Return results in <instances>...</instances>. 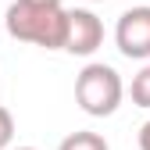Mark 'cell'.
Wrapping results in <instances>:
<instances>
[{
  "mask_svg": "<svg viewBox=\"0 0 150 150\" xmlns=\"http://www.w3.org/2000/svg\"><path fill=\"white\" fill-rule=\"evenodd\" d=\"M7 36L18 43H32L43 50H64V32H68V11L61 4H25L14 0L4 14Z\"/></svg>",
  "mask_w": 150,
  "mask_h": 150,
  "instance_id": "1",
  "label": "cell"
},
{
  "mask_svg": "<svg viewBox=\"0 0 150 150\" xmlns=\"http://www.w3.org/2000/svg\"><path fill=\"white\" fill-rule=\"evenodd\" d=\"M25 4H61V0H25Z\"/></svg>",
  "mask_w": 150,
  "mask_h": 150,
  "instance_id": "9",
  "label": "cell"
},
{
  "mask_svg": "<svg viewBox=\"0 0 150 150\" xmlns=\"http://www.w3.org/2000/svg\"><path fill=\"white\" fill-rule=\"evenodd\" d=\"M115 43L129 61H150V4L122 11L115 25Z\"/></svg>",
  "mask_w": 150,
  "mask_h": 150,
  "instance_id": "3",
  "label": "cell"
},
{
  "mask_svg": "<svg viewBox=\"0 0 150 150\" xmlns=\"http://www.w3.org/2000/svg\"><path fill=\"white\" fill-rule=\"evenodd\" d=\"M125 97V82L122 75L104 64V61H89L79 75H75V104H79L89 118H107L122 107Z\"/></svg>",
  "mask_w": 150,
  "mask_h": 150,
  "instance_id": "2",
  "label": "cell"
},
{
  "mask_svg": "<svg viewBox=\"0 0 150 150\" xmlns=\"http://www.w3.org/2000/svg\"><path fill=\"white\" fill-rule=\"evenodd\" d=\"M104 43V22L86 7L68 11V32H64V50L75 57H89Z\"/></svg>",
  "mask_w": 150,
  "mask_h": 150,
  "instance_id": "4",
  "label": "cell"
},
{
  "mask_svg": "<svg viewBox=\"0 0 150 150\" xmlns=\"http://www.w3.org/2000/svg\"><path fill=\"white\" fill-rule=\"evenodd\" d=\"M11 150H40V146H11Z\"/></svg>",
  "mask_w": 150,
  "mask_h": 150,
  "instance_id": "10",
  "label": "cell"
},
{
  "mask_svg": "<svg viewBox=\"0 0 150 150\" xmlns=\"http://www.w3.org/2000/svg\"><path fill=\"white\" fill-rule=\"evenodd\" d=\"M57 150H111V146H107V139H104L100 132H89V129H82V132L64 136Z\"/></svg>",
  "mask_w": 150,
  "mask_h": 150,
  "instance_id": "5",
  "label": "cell"
},
{
  "mask_svg": "<svg viewBox=\"0 0 150 150\" xmlns=\"http://www.w3.org/2000/svg\"><path fill=\"white\" fill-rule=\"evenodd\" d=\"M129 97L136 107H150V61L132 75V86H129Z\"/></svg>",
  "mask_w": 150,
  "mask_h": 150,
  "instance_id": "6",
  "label": "cell"
},
{
  "mask_svg": "<svg viewBox=\"0 0 150 150\" xmlns=\"http://www.w3.org/2000/svg\"><path fill=\"white\" fill-rule=\"evenodd\" d=\"M14 143V115L0 104V150H11Z\"/></svg>",
  "mask_w": 150,
  "mask_h": 150,
  "instance_id": "7",
  "label": "cell"
},
{
  "mask_svg": "<svg viewBox=\"0 0 150 150\" xmlns=\"http://www.w3.org/2000/svg\"><path fill=\"white\" fill-rule=\"evenodd\" d=\"M89 4H100V0H89Z\"/></svg>",
  "mask_w": 150,
  "mask_h": 150,
  "instance_id": "11",
  "label": "cell"
},
{
  "mask_svg": "<svg viewBox=\"0 0 150 150\" xmlns=\"http://www.w3.org/2000/svg\"><path fill=\"white\" fill-rule=\"evenodd\" d=\"M139 150H150V118L139 125Z\"/></svg>",
  "mask_w": 150,
  "mask_h": 150,
  "instance_id": "8",
  "label": "cell"
}]
</instances>
